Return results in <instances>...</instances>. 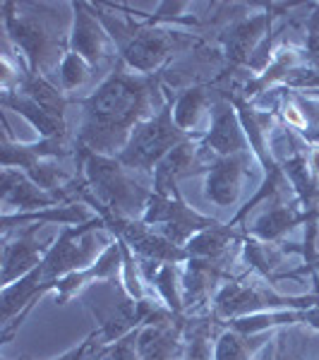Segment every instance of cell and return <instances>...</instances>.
<instances>
[{
    "label": "cell",
    "mask_w": 319,
    "mask_h": 360,
    "mask_svg": "<svg viewBox=\"0 0 319 360\" xmlns=\"http://www.w3.org/2000/svg\"><path fill=\"white\" fill-rule=\"evenodd\" d=\"M123 60H115L108 77L79 101L82 125L77 147L89 154L118 156L139 123L159 111L168 101L161 96V79L156 75L127 72Z\"/></svg>",
    "instance_id": "1"
},
{
    "label": "cell",
    "mask_w": 319,
    "mask_h": 360,
    "mask_svg": "<svg viewBox=\"0 0 319 360\" xmlns=\"http://www.w3.org/2000/svg\"><path fill=\"white\" fill-rule=\"evenodd\" d=\"M44 226L32 224L25 226V229H17L15 240H8L5 238L3 245V286H10L17 278L27 276L29 271H34L39 264L44 262L46 252L53 245L56 238L51 240H39L37 233Z\"/></svg>",
    "instance_id": "12"
},
{
    "label": "cell",
    "mask_w": 319,
    "mask_h": 360,
    "mask_svg": "<svg viewBox=\"0 0 319 360\" xmlns=\"http://www.w3.org/2000/svg\"><path fill=\"white\" fill-rule=\"evenodd\" d=\"M142 221L147 226H161L159 233L168 238L173 245L185 248L190 243V238H195L197 233H202L204 229H211L219 221L207 214H200L197 209H193L188 202L183 200V195L178 197H161L152 195L144 212Z\"/></svg>",
    "instance_id": "7"
},
{
    "label": "cell",
    "mask_w": 319,
    "mask_h": 360,
    "mask_svg": "<svg viewBox=\"0 0 319 360\" xmlns=\"http://www.w3.org/2000/svg\"><path fill=\"white\" fill-rule=\"evenodd\" d=\"M307 224V214L300 200L295 197L293 202H276L271 209H266L262 217L254 221L250 229H247V236L257 238L262 243H276L281 240L288 231L298 229V226Z\"/></svg>",
    "instance_id": "16"
},
{
    "label": "cell",
    "mask_w": 319,
    "mask_h": 360,
    "mask_svg": "<svg viewBox=\"0 0 319 360\" xmlns=\"http://www.w3.org/2000/svg\"><path fill=\"white\" fill-rule=\"evenodd\" d=\"M15 91H22V94L32 98L34 103H39L44 111L65 120V108H67L65 91H63L60 86H56L48 77H44V75H32L29 70H25L20 79V86H17Z\"/></svg>",
    "instance_id": "20"
},
{
    "label": "cell",
    "mask_w": 319,
    "mask_h": 360,
    "mask_svg": "<svg viewBox=\"0 0 319 360\" xmlns=\"http://www.w3.org/2000/svg\"><path fill=\"white\" fill-rule=\"evenodd\" d=\"M276 10H278V5H266V13L240 17V20L230 22V25H226L221 29L219 44H221L223 60H226V65H228V70H226L223 75H219V79L247 68V60H250V56L254 53V49L262 44V39L269 34V29L274 27L276 17H281Z\"/></svg>",
    "instance_id": "8"
},
{
    "label": "cell",
    "mask_w": 319,
    "mask_h": 360,
    "mask_svg": "<svg viewBox=\"0 0 319 360\" xmlns=\"http://www.w3.org/2000/svg\"><path fill=\"white\" fill-rule=\"evenodd\" d=\"M315 269H319V257L315 259V262H312L310 266H298V269H295V271H288V274H281V276H278V278H295V276H303V274H312V271H315ZM278 278H276V281H278Z\"/></svg>",
    "instance_id": "28"
},
{
    "label": "cell",
    "mask_w": 319,
    "mask_h": 360,
    "mask_svg": "<svg viewBox=\"0 0 319 360\" xmlns=\"http://www.w3.org/2000/svg\"><path fill=\"white\" fill-rule=\"evenodd\" d=\"M271 332L245 334L235 329H223L214 344V360H252L254 353L269 341Z\"/></svg>",
    "instance_id": "21"
},
{
    "label": "cell",
    "mask_w": 319,
    "mask_h": 360,
    "mask_svg": "<svg viewBox=\"0 0 319 360\" xmlns=\"http://www.w3.org/2000/svg\"><path fill=\"white\" fill-rule=\"evenodd\" d=\"M77 166L82 176L74 180V197L84 205L103 207L113 217L142 219L154 188L135 180V171L125 168L115 156L89 154L77 147Z\"/></svg>",
    "instance_id": "2"
},
{
    "label": "cell",
    "mask_w": 319,
    "mask_h": 360,
    "mask_svg": "<svg viewBox=\"0 0 319 360\" xmlns=\"http://www.w3.org/2000/svg\"><path fill=\"white\" fill-rule=\"evenodd\" d=\"M312 96H319V91H315V94H312Z\"/></svg>",
    "instance_id": "31"
},
{
    "label": "cell",
    "mask_w": 319,
    "mask_h": 360,
    "mask_svg": "<svg viewBox=\"0 0 319 360\" xmlns=\"http://www.w3.org/2000/svg\"><path fill=\"white\" fill-rule=\"evenodd\" d=\"M319 305V293L310 295H281L266 286H254V283L242 281H226L219 293L214 295L211 315L221 319H235L245 315H257V312L269 310H307V307Z\"/></svg>",
    "instance_id": "6"
},
{
    "label": "cell",
    "mask_w": 319,
    "mask_h": 360,
    "mask_svg": "<svg viewBox=\"0 0 319 360\" xmlns=\"http://www.w3.org/2000/svg\"><path fill=\"white\" fill-rule=\"evenodd\" d=\"M214 94L216 91L204 84L188 86L183 94H178L173 98V120H176V125L183 132H188V135H195V127L200 125V118L207 111H211V103L216 98Z\"/></svg>",
    "instance_id": "19"
},
{
    "label": "cell",
    "mask_w": 319,
    "mask_h": 360,
    "mask_svg": "<svg viewBox=\"0 0 319 360\" xmlns=\"http://www.w3.org/2000/svg\"><path fill=\"white\" fill-rule=\"evenodd\" d=\"M303 336L288 329H278L276 336V358L274 360H307V341H300Z\"/></svg>",
    "instance_id": "24"
},
{
    "label": "cell",
    "mask_w": 319,
    "mask_h": 360,
    "mask_svg": "<svg viewBox=\"0 0 319 360\" xmlns=\"http://www.w3.org/2000/svg\"><path fill=\"white\" fill-rule=\"evenodd\" d=\"M305 65L319 70V5H312V13L305 22Z\"/></svg>",
    "instance_id": "26"
},
{
    "label": "cell",
    "mask_w": 319,
    "mask_h": 360,
    "mask_svg": "<svg viewBox=\"0 0 319 360\" xmlns=\"http://www.w3.org/2000/svg\"><path fill=\"white\" fill-rule=\"evenodd\" d=\"M0 10H3L5 39L25 53L29 72L46 77L56 65L60 68L63 58L67 53L63 51L67 39L65 34H60L58 15L48 13L51 5L5 0Z\"/></svg>",
    "instance_id": "3"
},
{
    "label": "cell",
    "mask_w": 319,
    "mask_h": 360,
    "mask_svg": "<svg viewBox=\"0 0 319 360\" xmlns=\"http://www.w3.org/2000/svg\"><path fill=\"white\" fill-rule=\"evenodd\" d=\"M312 278H315V293H319V269L312 271Z\"/></svg>",
    "instance_id": "30"
},
{
    "label": "cell",
    "mask_w": 319,
    "mask_h": 360,
    "mask_svg": "<svg viewBox=\"0 0 319 360\" xmlns=\"http://www.w3.org/2000/svg\"><path fill=\"white\" fill-rule=\"evenodd\" d=\"M96 332H91L86 339L79 344L77 348H72V351H67L65 356H60V358H56V360H84V356H86V351L91 348V344H94V339H96ZM22 360H32V358H22Z\"/></svg>",
    "instance_id": "27"
},
{
    "label": "cell",
    "mask_w": 319,
    "mask_h": 360,
    "mask_svg": "<svg viewBox=\"0 0 319 360\" xmlns=\"http://www.w3.org/2000/svg\"><path fill=\"white\" fill-rule=\"evenodd\" d=\"M307 166H310L312 176L319 180V147H312L310 152H307Z\"/></svg>",
    "instance_id": "29"
},
{
    "label": "cell",
    "mask_w": 319,
    "mask_h": 360,
    "mask_svg": "<svg viewBox=\"0 0 319 360\" xmlns=\"http://www.w3.org/2000/svg\"><path fill=\"white\" fill-rule=\"evenodd\" d=\"M89 221L84 205L74 202V205H58L41 209V212H25V214H3V233L8 236L13 229H25L29 224H60V226H79Z\"/></svg>",
    "instance_id": "18"
},
{
    "label": "cell",
    "mask_w": 319,
    "mask_h": 360,
    "mask_svg": "<svg viewBox=\"0 0 319 360\" xmlns=\"http://www.w3.org/2000/svg\"><path fill=\"white\" fill-rule=\"evenodd\" d=\"M209 118H211L209 120V130L202 135V144L207 147L209 154H214L216 159H226V156L247 152L250 144H247V135L240 123V115H237L235 106L230 103V98H226L221 91H216Z\"/></svg>",
    "instance_id": "11"
},
{
    "label": "cell",
    "mask_w": 319,
    "mask_h": 360,
    "mask_svg": "<svg viewBox=\"0 0 319 360\" xmlns=\"http://www.w3.org/2000/svg\"><path fill=\"white\" fill-rule=\"evenodd\" d=\"M195 135H188L173 120V98L168 96V101L156 111L152 118H147L144 123L137 125V130L132 132V137L127 139L125 149L115 159L120 161L125 168L135 173H149L154 171L156 164L161 159L173 152L178 144H183L185 139Z\"/></svg>",
    "instance_id": "5"
},
{
    "label": "cell",
    "mask_w": 319,
    "mask_h": 360,
    "mask_svg": "<svg viewBox=\"0 0 319 360\" xmlns=\"http://www.w3.org/2000/svg\"><path fill=\"white\" fill-rule=\"evenodd\" d=\"M283 84L291 91H303V94H315L319 91V70L312 65H298L286 75Z\"/></svg>",
    "instance_id": "25"
},
{
    "label": "cell",
    "mask_w": 319,
    "mask_h": 360,
    "mask_svg": "<svg viewBox=\"0 0 319 360\" xmlns=\"http://www.w3.org/2000/svg\"><path fill=\"white\" fill-rule=\"evenodd\" d=\"M0 101H3L5 108H10V111H15L17 115H22L34 130L41 132V139L70 137L65 120H60V118H56V115H51L48 111H44L39 103H34L32 98L25 96L22 91H3V94H0Z\"/></svg>",
    "instance_id": "17"
},
{
    "label": "cell",
    "mask_w": 319,
    "mask_h": 360,
    "mask_svg": "<svg viewBox=\"0 0 319 360\" xmlns=\"http://www.w3.org/2000/svg\"><path fill=\"white\" fill-rule=\"evenodd\" d=\"M242 238L245 236L237 233L235 226L216 224L190 238V243L185 245L188 259H228V262H233L235 250L242 248Z\"/></svg>",
    "instance_id": "15"
},
{
    "label": "cell",
    "mask_w": 319,
    "mask_h": 360,
    "mask_svg": "<svg viewBox=\"0 0 319 360\" xmlns=\"http://www.w3.org/2000/svg\"><path fill=\"white\" fill-rule=\"evenodd\" d=\"M91 72H94V68H91L82 56H77V53H72V51H67L65 58H63V63H60V68H58V79H60V89L63 91L79 89V86H84L86 82H89Z\"/></svg>",
    "instance_id": "22"
},
{
    "label": "cell",
    "mask_w": 319,
    "mask_h": 360,
    "mask_svg": "<svg viewBox=\"0 0 319 360\" xmlns=\"http://www.w3.org/2000/svg\"><path fill=\"white\" fill-rule=\"evenodd\" d=\"M0 195H3V214H13V209H17V214L41 212V209L60 205L56 195L41 190L20 168H3Z\"/></svg>",
    "instance_id": "13"
},
{
    "label": "cell",
    "mask_w": 319,
    "mask_h": 360,
    "mask_svg": "<svg viewBox=\"0 0 319 360\" xmlns=\"http://www.w3.org/2000/svg\"><path fill=\"white\" fill-rule=\"evenodd\" d=\"M142 329V327H139ZM139 329L130 332L123 339L113 341V344H98L96 356L91 360H142L139 358V348H137V336Z\"/></svg>",
    "instance_id": "23"
},
{
    "label": "cell",
    "mask_w": 319,
    "mask_h": 360,
    "mask_svg": "<svg viewBox=\"0 0 319 360\" xmlns=\"http://www.w3.org/2000/svg\"><path fill=\"white\" fill-rule=\"evenodd\" d=\"M101 25L111 34L120 60L137 75H156L168 58L193 49L197 39L171 27H152L147 22L118 20L103 10V5H91Z\"/></svg>",
    "instance_id": "4"
},
{
    "label": "cell",
    "mask_w": 319,
    "mask_h": 360,
    "mask_svg": "<svg viewBox=\"0 0 319 360\" xmlns=\"http://www.w3.org/2000/svg\"><path fill=\"white\" fill-rule=\"evenodd\" d=\"M84 360H86V358H84Z\"/></svg>",
    "instance_id": "32"
},
{
    "label": "cell",
    "mask_w": 319,
    "mask_h": 360,
    "mask_svg": "<svg viewBox=\"0 0 319 360\" xmlns=\"http://www.w3.org/2000/svg\"><path fill=\"white\" fill-rule=\"evenodd\" d=\"M216 161V156L209 154L207 147L202 144V135H195L178 144L173 152H168L164 159L156 164L152 173V188L161 197H178V180L195 176V173L209 171V166Z\"/></svg>",
    "instance_id": "9"
},
{
    "label": "cell",
    "mask_w": 319,
    "mask_h": 360,
    "mask_svg": "<svg viewBox=\"0 0 319 360\" xmlns=\"http://www.w3.org/2000/svg\"><path fill=\"white\" fill-rule=\"evenodd\" d=\"M247 176V152L216 159L207 171L204 197L216 207H235L242 193V180Z\"/></svg>",
    "instance_id": "14"
},
{
    "label": "cell",
    "mask_w": 319,
    "mask_h": 360,
    "mask_svg": "<svg viewBox=\"0 0 319 360\" xmlns=\"http://www.w3.org/2000/svg\"><path fill=\"white\" fill-rule=\"evenodd\" d=\"M67 51L82 56L91 68L98 70L118 56L111 34L101 25L89 3H72V27L67 34Z\"/></svg>",
    "instance_id": "10"
}]
</instances>
